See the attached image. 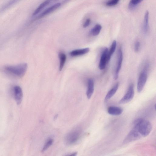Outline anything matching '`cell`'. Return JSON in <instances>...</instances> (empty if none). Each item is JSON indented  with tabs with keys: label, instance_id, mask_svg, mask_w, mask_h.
Here are the masks:
<instances>
[{
	"label": "cell",
	"instance_id": "cell-9",
	"mask_svg": "<svg viewBox=\"0 0 156 156\" xmlns=\"http://www.w3.org/2000/svg\"><path fill=\"white\" fill-rule=\"evenodd\" d=\"M108 48L106 47L102 52L98 65V68L100 70L104 69L109 62L108 59Z\"/></svg>",
	"mask_w": 156,
	"mask_h": 156
},
{
	"label": "cell",
	"instance_id": "cell-24",
	"mask_svg": "<svg viewBox=\"0 0 156 156\" xmlns=\"http://www.w3.org/2000/svg\"><path fill=\"white\" fill-rule=\"evenodd\" d=\"M140 44L139 41L136 42L135 44L134 49L136 52H137L139 50L140 48Z\"/></svg>",
	"mask_w": 156,
	"mask_h": 156
},
{
	"label": "cell",
	"instance_id": "cell-2",
	"mask_svg": "<svg viewBox=\"0 0 156 156\" xmlns=\"http://www.w3.org/2000/svg\"><path fill=\"white\" fill-rule=\"evenodd\" d=\"M27 65L23 63L14 66H8L5 67V70L8 73L19 78L23 77L27 70Z\"/></svg>",
	"mask_w": 156,
	"mask_h": 156
},
{
	"label": "cell",
	"instance_id": "cell-12",
	"mask_svg": "<svg viewBox=\"0 0 156 156\" xmlns=\"http://www.w3.org/2000/svg\"><path fill=\"white\" fill-rule=\"evenodd\" d=\"M123 111L122 108L115 106H110L108 109V113L114 115H119L122 113Z\"/></svg>",
	"mask_w": 156,
	"mask_h": 156
},
{
	"label": "cell",
	"instance_id": "cell-3",
	"mask_svg": "<svg viewBox=\"0 0 156 156\" xmlns=\"http://www.w3.org/2000/svg\"><path fill=\"white\" fill-rule=\"evenodd\" d=\"M81 132L79 129H76L72 131L66 136L65 141L69 145H71L76 143L80 136Z\"/></svg>",
	"mask_w": 156,
	"mask_h": 156
},
{
	"label": "cell",
	"instance_id": "cell-27",
	"mask_svg": "<svg viewBox=\"0 0 156 156\" xmlns=\"http://www.w3.org/2000/svg\"><path fill=\"white\" fill-rule=\"evenodd\" d=\"M57 115H55L54 119H56L57 118Z\"/></svg>",
	"mask_w": 156,
	"mask_h": 156
},
{
	"label": "cell",
	"instance_id": "cell-13",
	"mask_svg": "<svg viewBox=\"0 0 156 156\" xmlns=\"http://www.w3.org/2000/svg\"><path fill=\"white\" fill-rule=\"evenodd\" d=\"M90 49L88 48L76 49L70 52L69 54L73 57L77 56L86 54L88 53Z\"/></svg>",
	"mask_w": 156,
	"mask_h": 156
},
{
	"label": "cell",
	"instance_id": "cell-8",
	"mask_svg": "<svg viewBox=\"0 0 156 156\" xmlns=\"http://www.w3.org/2000/svg\"><path fill=\"white\" fill-rule=\"evenodd\" d=\"M14 98L17 104H20L22 102L23 93L21 88L18 86H14L13 89Z\"/></svg>",
	"mask_w": 156,
	"mask_h": 156
},
{
	"label": "cell",
	"instance_id": "cell-26",
	"mask_svg": "<svg viewBox=\"0 0 156 156\" xmlns=\"http://www.w3.org/2000/svg\"><path fill=\"white\" fill-rule=\"evenodd\" d=\"M77 153L76 152H75L70 154L67 156H76L77 155Z\"/></svg>",
	"mask_w": 156,
	"mask_h": 156
},
{
	"label": "cell",
	"instance_id": "cell-1",
	"mask_svg": "<svg viewBox=\"0 0 156 156\" xmlns=\"http://www.w3.org/2000/svg\"><path fill=\"white\" fill-rule=\"evenodd\" d=\"M133 128L136 130L141 136H146L151 132L152 126L149 121L142 118H138L133 122Z\"/></svg>",
	"mask_w": 156,
	"mask_h": 156
},
{
	"label": "cell",
	"instance_id": "cell-4",
	"mask_svg": "<svg viewBox=\"0 0 156 156\" xmlns=\"http://www.w3.org/2000/svg\"><path fill=\"white\" fill-rule=\"evenodd\" d=\"M134 94V85L132 83L129 85L125 95L119 101V103L120 104H123L129 102L133 98Z\"/></svg>",
	"mask_w": 156,
	"mask_h": 156
},
{
	"label": "cell",
	"instance_id": "cell-19",
	"mask_svg": "<svg viewBox=\"0 0 156 156\" xmlns=\"http://www.w3.org/2000/svg\"><path fill=\"white\" fill-rule=\"evenodd\" d=\"M102 28L101 26L99 24H96L91 30L90 33L93 36L98 35L100 33Z\"/></svg>",
	"mask_w": 156,
	"mask_h": 156
},
{
	"label": "cell",
	"instance_id": "cell-25",
	"mask_svg": "<svg viewBox=\"0 0 156 156\" xmlns=\"http://www.w3.org/2000/svg\"><path fill=\"white\" fill-rule=\"evenodd\" d=\"M91 20L90 18H88L86 20L83 25L84 28H86L88 27L90 24Z\"/></svg>",
	"mask_w": 156,
	"mask_h": 156
},
{
	"label": "cell",
	"instance_id": "cell-10",
	"mask_svg": "<svg viewBox=\"0 0 156 156\" xmlns=\"http://www.w3.org/2000/svg\"><path fill=\"white\" fill-rule=\"evenodd\" d=\"M61 5V3L59 2L54 4L40 14L38 16V18H41L51 12L58 8Z\"/></svg>",
	"mask_w": 156,
	"mask_h": 156
},
{
	"label": "cell",
	"instance_id": "cell-6",
	"mask_svg": "<svg viewBox=\"0 0 156 156\" xmlns=\"http://www.w3.org/2000/svg\"><path fill=\"white\" fill-rule=\"evenodd\" d=\"M147 78V72L145 70L142 72L140 75L137 83V90L140 92L143 90Z\"/></svg>",
	"mask_w": 156,
	"mask_h": 156
},
{
	"label": "cell",
	"instance_id": "cell-20",
	"mask_svg": "<svg viewBox=\"0 0 156 156\" xmlns=\"http://www.w3.org/2000/svg\"><path fill=\"white\" fill-rule=\"evenodd\" d=\"M53 140L52 138H49L46 141L41 150V152H44L46 151L52 144Z\"/></svg>",
	"mask_w": 156,
	"mask_h": 156
},
{
	"label": "cell",
	"instance_id": "cell-7",
	"mask_svg": "<svg viewBox=\"0 0 156 156\" xmlns=\"http://www.w3.org/2000/svg\"><path fill=\"white\" fill-rule=\"evenodd\" d=\"M118 56L117 63L114 76V79L115 80L118 78L119 73L121 68L123 60V54L121 47L119 48Z\"/></svg>",
	"mask_w": 156,
	"mask_h": 156
},
{
	"label": "cell",
	"instance_id": "cell-15",
	"mask_svg": "<svg viewBox=\"0 0 156 156\" xmlns=\"http://www.w3.org/2000/svg\"><path fill=\"white\" fill-rule=\"evenodd\" d=\"M58 57L60 61L59 70L61 71L64 66L66 60V55L64 53L60 52L58 54Z\"/></svg>",
	"mask_w": 156,
	"mask_h": 156
},
{
	"label": "cell",
	"instance_id": "cell-17",
	"mask_svg": "<svg viewBox=\"0 0 156 156\" xmlns=\"http://www.w3.org/2000/svg\"><path fill=\"white\" fill-rule=\"evenodd\" d=\"M117 45L116 41L114 40L112 44L111 47L109 50H108V62L110 60L111 57L115 52Z\"/></svg>",
	"mask_w": 156,
	"mask_h": 156
},
{
	"label": "cell",
	"instance_id": "cell-18",
	"mask_svg": "<svg viewBox=\"0 0 156 156\" xmlns=\"http://www.w3.org/2000/svg\"><path fill=\"white\" fill-rule=\"evenodd\" d=\"M50 2V0H46L41 3L34 12L33 16H34L37 14L42 9L48 5Z\"/></svg>",
	"mask_w": 156,
	"mask_h": 156
},
{
	"label": "cell",
	"instance_id": "cell-21",
	"mask_svg": "<svg viewBox=\"0 0 156 156\" xmlns=\"http://www.w3.org/2000/svg\"><path fill=\"white\" fill-rule=\"evenodd\" d=\"M142 1L140 0H131L129 3V7L131 9L134 8L137 5L140 3Z\"/></svg>",
	"mask_w": 156,
	"mask_h": 156
},
{
	"label": "cell",
	"instance_id": "cell-16",
	"mask_svg": "<svg viewBox=\"0 0 156 156\" xmlns=\"http://www.w3.org/2000/svg\"><path fill=\"white\" fill-rule=\"evenodd\" d=\"M149 15L148 11H146L144 16L143 25V30L145 33H147L148 30Z\"/></svg>",
	"mask_w": 156,
	"mask_h": 156
},
{
	"label": "cell",
	"instance_id": "cell-23",
	"mask_svg": "<svg viewBox=\"0 0 156 156\" xmlns=\"http://www.w3.org/2000/svg\"><path fill=\"white\" fill-rule=\"evenodd\" d=\"M15 1H12L11 2H9L7 4L5 5L1 9V10L2 11H3L4 10L7 9L9 8L10 5H11L13 4Z\"/></svg>",
	"mask_w": 156,
	"mask_h": 156
},
{
	"label": "cell",
	"instance_id": "cell-11",
	"mask_svg": "<svg viewBox=\"0 0 156 156\" xmlns=\"http://www.w3.org/2000/svg\"><path fill=\"white\" fill-rule=\"evenodd\" d=\"M94 83L93 80L90 78L87 80V87L86 94L88 99L90 98L94 92Z\"/></svg>",
	"mask_w": 156,
	"mask_h": 156
},
{
	"label": "cell",
	"instance_id": "cell-22",
	"mask_svg": "<svg viewBox=\"0 0 156 156\" xmlns=\"http://www.w3.org/2000/svg\"><path fill=\"white\" fill-rule=\"evenodd\" d=\"M119 2L118 0H112L107 1L106 3V5L108 6H115Z\"/></svg>",
	"mask_w": 156,
	"mask_h": 156
},
{
	"label": "cell",
	"instance_id": "cell-5",
	"mask_svg": "<svg viewBox=\"0 0 156 156\" xmlns=\"http://www.w3.org/2000/svg\"><path fill=\"white\" fill-rule=\"evenodd\" d=\"M141 135L138 131L135 129L133 128L129 133L124 139V144L128 143L139 139Z\"/></svg>",
	"mask_w": 156,
	"mask_h": 156
},
{
	"label": "cell",
	"instance_id": "cell-14",
	"mask_svg": "<svg viewBox=\"0 0 156 156\" xmlns=\"http://www.w3.org/2000/svg\"><path fill=\"white\" fill-rule=\"evenodd\" d=\"M119 84L116 83L107 93L105 98V100L107 101L110 99L115 93L119 87Z\"/></svg>",
	"mask_w": 156,
	"mask_h": 156
}]
</instances>
